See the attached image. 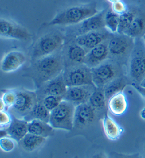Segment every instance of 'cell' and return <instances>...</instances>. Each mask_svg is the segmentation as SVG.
Masks as SVG:
<instances>
[{"label":"cell","mask_w":145,"mask_h":158,"mask_svg":"<svg viewBox=\"0 0 145 158\" xmlns=\"http://www.w3.org/2000/svg\"><path fill=\"white\" fill-rule=\"evenodd\" d=\"M65 44V37L59 32H53L41 37L34 45L32 61L61 51Z\"/></svg>","instance_id":"3"},{"label":"cell","mask_w":145,"mask_h":158,"mask_svg":"<svg viewBox=\"0 0 145 158\" xmlns=\"http://www.w3.org/2000/svg\"><path fill=\"white\" fill-rule=\"evenodd\" d=\"M50 117V111L44 106V104L40 101L38 100V102L33 107L30 112L24 118V119L29 122L32 120H40L44 122H49Z\"/></svg>","instance_id":"26"},{"label":"cell","mask_w":145,"mask_h":158,"mask_svg":"<svg viewBox=\"0 0 145 158\" xmlns=\"http://www.w3.org/2000/svg\"><path fill=\"white\" fill-rule=\"evenodd\" d=\"M109 158H142L137 153L136 154H122L118 152H111L109 155Z\"/></svg>","instance_id":"35"},{"label":"cell","mask_w":145,"mask_h":158,"mask_svg":"<svg viewBox=\"0 0 145 158\" xmlns=\"http://www.w3.org/2000/svg\"><path fill=\"white\" fill-rule=\"evenodd\" d=\"M62 74L67 87L93 83L92 70L85 64L65 68Z\"/></svg>","instance_id":"8"},{"label":"cell","mask_w":145,"mask_h":158,"mask_svg":"<svg viewBox=\"0 0 145 158\" xmlns=\"http://www.w3.org/2000/svg\"><path fill=\"white\" fill-rule=\"evenodd\" d=\"M61 53L65 69L74 65L84 64L87 50L78 45L74 39H71L67 44H65L63 49L61 50Z\"/></svg>","instance_id":"10"},{"label":"cell","mask_w":145,"mask_h":158,"mask_svg":"<svg viewBox=\"0 0 145 158\" xmlns=\"http://www.w3.org/2000/svg\"><path fill=\"white\" fill-rule=\"evenodd\" d=\"M16 141L10 137L0 138V148L4 152H11L16 147Z\"/></svg>","instance_id":"32"},{"label":"cell","mask_w":145,"mask_h":158,"mask_svg":"<svg viewBox=\"0 0 145 158\" xmlns=\"http://www.w3.org/2000/svg\"><path fill=\"white\" fill-rule=\"evenodd\" d=\"M47 138L28 133L20 142L19 146L26 152H34L38 150L46 142Z\"/></svg>","instance_id":"24"},{"label":"cell","mask_w":145,"mask_h":158,"mask_svg":"<svg viewBox=\"0 0 145 158\" xmlns=\"http://www.w3.org/2000/svg\"><path fill=\"white\" fill-rule=\"evenodd\" d=\"M144 158H145V145H144Z\"/></svg>","instance_id":"42"},{"label":"cell","mask_w":145,"mask_h":158,"mask_svg":"<svg viewBox=\"0 0 145 158\" xmlns=\"http://www.w3.org/2000/svg\"><path fill=\"white\" fill-rule=\"evenodd\" d=\"M139 11L129 10H127L124 14L120 15V24L117 34H124L125 30L129 27V26L132 23L134 19Z\"/></svg>","instance_id":"29"},{"label":"cell","mask_w":145,"mask_h":158,"mask_svg":"<svg viewBox=\"0 0 145 158\" xmlns=\"http://www.w3.org/2000/svg\"><path fill=\"white\" fill-rule=\"evenodd\" d=\"M143 39H144V43H145V35H144V37H143Z\"/></svg>","instance_id":"43"},{"label":"cell","mask_w":145,"mask_h":158,"mask_svg":"<svg viewBox=\"0 0 145 158\" xmlns=\"http://www.w3.org/2000/svg\"><path fill=\"white\" fill-rule=\"evenodd\" d=\"M90 106L97 111H104L107 107V99L102 88H96L88 102Z\"/></svg>","instance_id":"27"},{"label":"cell","mask_w":145,"mask_h":158,"mask_svg":"<svg viewBox=\"0 0 145 158\" xmlns=\"http://www.w3.org/2000/svg\"><path fill=\"white\" fill-rule=\"evenodd\" d=\"M128 103L124 92H120L112 96L107 101V109L112 114L115 116L123 115L126 112Z\"/></svg>","instance_id":"21"},{"label":"cell","mask_w":145,"mask_h":158,"mask_svg":"<svg viewBox=\"0 0 145 158\" xmlns=\"http://www.w3.org/2000/svg\"><path fill=\"white\" fill-rule=\"evenodd\" d=\"M96 111L87 103L75 107L74 111V126H85L92 124L96 119Z\"/></svg>","instance_id":"18"},{"label":"cell","mask_w":145,"mask_h":158,"mask_svg":"<svg viewBox=\"0 0 145 158\" xmlns=\"http://www.w3.org/2000/svg\"><path fill=\"white\" fill-rule=\"evenodd\" d=\"M28 131L32 135L48 138L54 135V129L49 122L34 119L28 122Z\"/></svg>","instance_id":"23"},{"label":"cell","mask_w":145,"mask_h":158,"mask_svg":"<svg viewBox=\"0 0 145 158\" xmlns=\"http://www.w3.org/2000/svg\"><path fill=\"white\" fill-rule=\"evenodd\" d=\"M128 84L127 78L124 76L116 78L115 80L111 81L108 84L102 88L104 90L105 96H106L107 101L112 96H115V94L120 93L124 91L126 85Z\"/></svg>","instance_id":"25"},{"label":"cell","mask_w":145,"mask_h":158,"mask_svg":"<svg viewBox=\"0 0 145 158\" xmlns=\"http://www.w3.org/2000/svg\"><path fill=\"white\" fill-rule=\"evenodd\" d=\"M111 9L113 12H115L116 14L120 15L124 14V12H126L128 10L126 4H125L122 1H121V0L120 1H118L116 2H115V3L112 4Z\"/></svg>","instance_id":"34"},{"label":"cell","mask_w":145,"mask_h":158,"mask_svg":"<svg viewBox=\"0 0 145 158\" xmlns=\"http://www.w3.org/2000/svg\"><path fill=\"white\" fill-rule=\"evenodd\" d=\"M131 85H132L134 89H135L136 91H137L145 99V87L135 83H131Z\"/></svg>","instance_id":"36"},{"label":"cell","mask_w":145,"mask_h":158,"mask_svg":"<svg viewBox=\"0 0 145 158\" xmlns=\"http://www.w3.org/2000/svg\"><path fill=\"white\" fill-rule=\"evenodd\" d=\"M17 98L16 90H6L2 92L1 98L2 102L4 103L6 109H11L14 106Z\"/></svg>","instance_id":"31"},{"label":"cell","mask_w":145,"mask_h":158,"mask_svg":"<svg viewBox=\"0 0 145 158\" xmlns=\"http://www.w3.org/2000/svg\"><path fill=\"white\" fill-rule=\"evenodd\" d=\"M98 12L94 3L73 6L59 12L48 25L51 26L76 25Z\"/></svg>","instance_id":"2"},{"label":"cell","mask_w":145,"mask_h":158,"mask_svg":"<svg viewBox=\"0 0 145 158\" xmlns=\"http://www.w3.org/2000/svg\"><path fill=\"white\" fill-rule=\"evenodd\" d=\"M124 34L134 39L143 38L145 35V12H138Z\"/></svg>","instance_id":"22"},{"label":"cell","mask_w":145,"mask_h":158,"mask_svg":"<svg viewBox=\"0 0 145 158\" xmlns=\"http://www.w3.org/2000/svg\"><path fill=\"white\" fill-rule=\"evenodd\" d=\"M0 35L2 38L19 40H28L32 37L26 28L6 19L0 20Z\"/></svg>","instance_id":"14"},{"label":"cell","mask_w":145,"mask_h":158,"mask_svg":"<svg viewBox=\"0 0 145 158\" xmlns=\"http://www.w3.org/2000/svg\"><path fill=\"white\" fill-rule=\"evenodd\" d=\"M91 70L92 82L96 88H103L116 78L123 76L122 65L111 59Z\"/></svg>","instance_id":"7"},{"label":"cell","mask_w":145,"mask_h":158,"mask_svg":"<svg viewBox=\"0 0 145 158\" xmlns=\"http://www.w3.org/2000/svg\"><path fill=\"white\" fill-rule=\"evenodd\" d=\"M9 136L14 139L17 142H19L26 135L28 131V122L24 118L14 117L11 124L6 128Z\"/></svg>","instance_id":"20"},{"label":"cell","mask_w":145,"mask_h":158,"mask_svg":"<svg viewBox=\"0 0 145 158\" xmlns=\"http://www.w3.org/2000/svg\"><path fill=\"white\" fill-rule=\"evenodd\" d=\"M139 85H142V86H144L145 87V78L144 79L143 81H142V82L140 83Z\"/></svg>","instance_id":"41"},{"label":"cell","mask_w":145,"mask_h":158,"mask_svg":"<svg viewBox=\"0 0 145 158\" xmlns=\"http://www.w3.org/2000/svg\"><path fill=\"white\" fill-rule=\"evenodd\" d=\"M135 45V39L124 34L112 35L109 39V59L121 65L129 62Z\"/></svg>","instance_id":"4"},{"label":"cell","mask_w":145,"mask_h":158,"mask_svg":"<svg viewBox=\"0 0 145 158\" xmlns=\"http://www.w3.org/2000/svg\"><path fill=\"white\" fill-rule=\"evenodd\" d=\"M112 35V34H111L106 28H104L103 30L92 31L80 35L76 36L73 39L78 45H81L85 50L89 51L95 46L98 45L99 44L110 38Z\"/></svg>","instance_id":"15"},{"label":"cell","mask_w":145,"mask_h":158,"mask_svg":"<svg viewBox=\"0 0 145 158\" xmlns=\"http://www.w3.org/2000/svg\"><path fill=\"white\" fill-rule=\"evenodd\" d=\"M103 131L107 138L111 141H116L124 133V129L115 119L106 114L102 119Z\"/></svg>","instance_id":"19"},{"label":"cell","mask_w":145,"mask_h":158,"mask_svg":"<svg viewBox=\"0 0 145 158\" xmlns=\"http://www.w3.org/2000/svg\"><path fill=\"white\" fill-rule=\"evenodd\" d=\"M128 73L133 83L140 84L145 78V43L143 38L135 39L128 62Z\"/></svg>","instance_id":"5"},{"label":"cell","mask_w":145,"mask_h":158,"mask_svg":"<svg viewBox=\"0 0 145 158\" xmlns=\"http://www.w3.org/2000/svg\"><path fill=\"white\" fill-rule=\"evenodd\" d=\"M67 89V86L64 80L63 74L61 73L56 78L47 81L37 88L36 93L38 100H41L45 96L49 95L65 96Z\"/></svg>","instance_id":"13"},{"label":"cell","mask_w":145,"mask_h":158,"mask_svg":"<svg viewBox=\"0 0 145 158\" xmlns=\"http://www.w3.org/2000/svg\"><path fill=\"white\" fill-rule=\"evenodd\" d=\"M73 158H79V157H78V156H74Z\"/></svg>","instance_id":"44"},{"label":"cell","mask_w":145,"mask_h":158,"mask_svg":"<svg viewBox=\"0 0 145 158\" xmlns=\"http://www.w3.org/2000/svg\"><path fill=\"white\" fill-rule=\"evenodd\" d=\"M139 115H140V117H141L142 119L145 121V107H144L143 109H142V110L140 111Z\"/></svg>","instance_id":"39"},{"label":"cell","mask_w":145,"mask_h":158,"mask_svg":"<svg viewBox=\"0 0 145 158\" xmlns=\"http://www.w3.org/2000/svg\"><path fill=\"white\" fill-rule=\"evenodd\" d=\"M107 10L99 12L97 14L89 17L78 25H76L73 29L70 30L69 35L75 38L87 32L104 29V15Z\"/></svg>","instance_id":"11"},{"label":"cell","mask_w":145,"mask_h":158,"mask_svg":"<svg viewBox=\"0 0 145 158\" xmlns=\"http://www.w3.org/2000/svg\"><path fill=\"white\" fill-rule=\"evenodd\" d=\"M96 89V87L93 83L67 87L64 99L72 103L75 106L80 104H87Z\"/></svg>","instance_id":"12"},{"label":"cell","mask_w":145,"mask_h":158,"mask_svg":"<svg viewBox=\"0 0 145 158\" xmlns=\"http://www.w3.org/2000/svg\"><path fill=\"white\" fill-rule=\"evenodd\" d=\"M64 100V96H54L49 95L44 97L42 99L39 100L42 103L46 108L49 111H52L53 109L57 108L61 102Z\"/></svg>","instance_id":"30"},{"label":"cell","mask_w":145,"mask_h":158,"mask_svg":"<svg viewBox=\"0 0 145 158\" xmlns=\"http://www.w3.org/2000/svg\"><path fill=\"white\" fill-rule=\"evenodd\" d=\"M16 92V102L10 109L14 114V117L24 118L38 102V97L36 91L22 89L17 90Z\"/></svg>","instance_id":"9"},{"label":"cell","mask_w":145,"mask_h":158,"mask_svg":"<svg viewBox=\"0 0 145 158\" xmlns=\"http://www.w3.org/2000/svg\"><path fill=\"white\" fill-rule=\"evenodd\" d=\"M104 24L105 28L111 34H117L120 24V15L113 12L112 9H107L104 15Z\"/></svg>","instance_id":"28"},{"label":"cell","mask_w":145,"mask_h":158,"mask_svg":"<svg viewBox=\"0 0 145 158\" xmlns=\"http://www.w3.org/2000/svg\"><path fill=\"white\" fill-rule=\"evenodd\" d=\"M92 158H109V156H107V155H105L104 153L103 152H99L96 153V154L94 155Z\"/></svg>","instance_id":"37"},{"label":"cell","mask_w":145,"mask_h":158,"mask_svg":"<svg viewBox=\"0 0 145 158\" xmlns=\"http://www.w3.org/2000/svg\"><path fill=\"white\" fill-rule=\"evenodd\" d=\"M65 62L61 51L32 61L25 75L32 79L37 88L62 73Z\"/></svg>","instance_id":"1"},{"label":"cell","mask_w":145,"mask_h":158,"mask_svg":"<svg viewBox=\"0 0 145 158\" xmlns=\"http://www.w3.org/2000/svg\"><path fill=\"white\" fill-rule=\"evenodd\" d=\"M27 57L23 52L19 50H12L4 55L1 60L2 71L4 73H12L22 66L26 63Z\"/></svg>","instance_id":"17"},{"label":"cell","mask_w":145,"mask_h":158,"mask_svg":"<svg viewBox=\"0 0 145 158\" xmlns=\"http://www.w3.org/2000/svg\"><path fill=\"white\" fill-rule=\"evenodd\" d=\"M108 45L109 39L87 51L84 64L92 69L108 60L109 56Z\"/></svg>","instance_id":"16"},{"label":"cell","mask_w":145,"mask_h":158,"mask_svg":"<svg viewBox=\"0 0 145 158\" xmlns=\"http://www.w3.org/2000/svg\"><path fill=\"white\" fill-rule=\"evenodd\" d=\"M0 137H1V138L10 137L6 129H1V130H0Z\"/></svg>","instance_id":"38"},{"label":"cell","mask_w":145,"mask_h":158,"mask_svg":"<svg viewBox=\"0 0 145 158\" xmlns=\"http://www.w3.org/2000/svg\"><path fill=\"white\" fill-rule=\"evenodd\" d=\"M107 1H109V2H110V3L113 4V3H115V2H118V1H120V0H107Z\"/></svg>","instance_id":"40"},{"label":"cell","mask_w":145,"mask_h":158,"mask_svg":"<svg viewBox=\"0 0 145 158\" xmlns=\"http://www.w3.org/2000/svg\"><path fill=\"white\" fill-rule=\"evenodd\" d=\"M12 118L10 114L6 111H0V127L1 129H6L11 124Z\"/></svg>","instance_id":"33"},{"label":"cell","mask_w":145,"mask_h":158,"mask_svg":"<svg viewBox=\"0 0 145 158\" xmlns=\"http://www.w3.org/2000/svg\"><path fill=\"white\" fill-rule=\"evenodd\" d=\"M75 106L64 99L60 104L50 111L49 123L54 129L72 131L74 127Z\"/></svg>","instance_id":"6"}]
</instances>
